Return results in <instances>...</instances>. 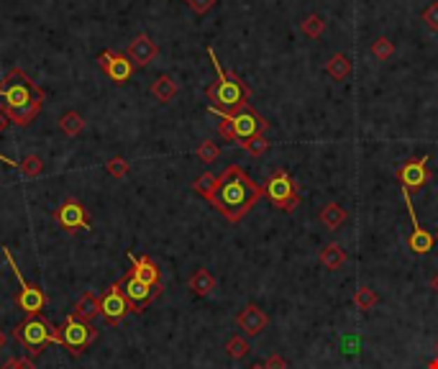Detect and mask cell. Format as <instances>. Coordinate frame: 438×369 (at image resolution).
Here are the masks:
<instances>
[{
	"instance_id": "4fadbf2b",
	"label": "cell",
	"mask_w": 438,
	"mask_h": 369,
	"mask_svg": "<svg viewBox=\"0 0 438 369\" xmlns=\"http://www.w3.org/2000/svg\"><path fill=\"white\" fill-rule=\"evenodd\" d=\"M97 64H100V69H103L116 85H126L128 80L134 77V69H136V64L128 60L126 54L113 52V49H105V52L97 54Z\"/></svg>"
},
{
	"instance_id": "4316f807",
	"label": "cell",
	"mask_w": 438,
	"mask_h": 369,
	"mask_svg": "<svg viewBox=\"0 0 438 369\" xmlns=\"http://www.w3.org/2000/svg\"><path fill=\"white\" fill-rule=\"evenodd\" d=\"M216 182H218V174L213 172H203L198 180L193 182V190L198 193L200 197H205L208 200L210 195H213V190H216Z\"/></svg>"
},
{
	"instance_id": "f1b7e54d",
	"label": "cell",
	"mask_w": 438,
	"mask_h": 369,
	"mask_svg": "<svg viewBox=\"0 0 438 369\" xmlns=\"http://www.w3.org/2000/svg\"><path fill=\"white\" fill-rule=\"evenodd\" d=\"M238 146H241L244 151H249L252 157H261V154H267L269 151V141L264 139V134L254 136V139H246V141H238Z\"/></svg>"
},
{
	"instance_id": "9c48e42d",
	"label": "cell",
	"mask_w": 438,
	"mask_h": 369,
	"mask_svg": "<svg viewBox=\"0 0 438 369\" xmlns=\"http://www.w3.org/2000/svg\"><path fill=\"white\" fill-rule=\"evenodd\" d=\"M54 223L67 234H77V231H90L93 228V216L85 208V203H80L77 197H64L60 208L54 211Z\"/></svg>"
},
{
	"instance_id": "ffe728a7",
	"label": "cell",
	"mask_w": 438,
	"mask_h": 369,
	"mask_svg": "<svg viewBox=\"0 0 438 369\" xmlns=\"http://www.w3.org/2000/svg\"><path fill=\"white\" fill-rule=\"evenodd\" d=\"M320 264L326 267V270H331V272H336V270H341L343 264L349 262V254L343 251L341 246L336 242H331V244H326V246L320 249Z\"/></svg>"
},
{
	"instance_id": "f6af8a7d",
	"label": "cell",
	"mask_w": 438,
	"mask_h": 369,
	"mask_svg": "<svg viewBox=\"0 0 438 369\" xmlns=\"http://www.w3.org/2000/svg\"><path fill=\"white\" fill-rule=\"evenodd\" d=\"M436 351H438V341H436Z\"/></svg>"
},
{
	"instance_id": "b9f144b4",
	"label": "cell",
	"mask_w": 438,
	"mask_h": 369,
	"mask_svg": "<svg viewBox=\"0 0 438 369\" xmlns=\"http://www.w3.org/2000/svg\"><path fill=\"white\" fill-rule=\"evenodd\" d=\"M431 287H433V293H436V295H438V274H436V277H433V279H431Z\"/></svg>"
},
{
	"instance_id": "5bb4252c",
	"label": "cell",
	"mask_w": 438,
	"mask_h": 369,
	"mask_svg": "<svg viewBox=\"0 0 438 369\" xmlns=\"http://www.w3.org/2000/svg\"><path fill=\"white\" fill-rule=\"evenodd\" d=\"M402 203H405V208H408V216H410V223H413V234L408 236V246L413 254H428L433 249V242H436V236L428 234L420 223H418V216H416V208H413V200H410V193L408 190H402Z\"/></svg>"
},
{
	"instance_id": "44dd1931",
	"label": "cell",
	"mask_w": 438,
	"mask_h": 369,
	"mask_svg": "<svg viewBox=\"0 0 438 369\" xmlns=\"http://www.w3.org/2000/svg\"><path fill=\"white\" fill-rule=\"evenodd\" d=\"M187 287H190V293L198 295V298H205V295H210L213 290H216V277L210 274L205 267H200V270L195 272L193 277L187 279Z\"/></svg>"
},
{
	"instance_id": "ee69618b",
	"label": "cell",
	"mask_w": 438,
	"mask_h": 369,
	"mask_svg": "<svg viewBox=\"0 0 438 369\" xmlns=\"http://www.w3.org/2000/svg\"><path fill=\"white\" fill-rule=\"evenodd\" d=\"M249 369H267V367H264V364H252Z\"/></svg>"
},
{
	"instance_id": "8992f818",
	"label": "cell",
	"mask_w": 438,
	"mask_h": 369,
	"mask_svg": "<svg viewBox=\"0 0 438 369\" xmlns=\"http://www.w3.org/2000/svg\"><path fill=\"white\" fill-rule=\"evenodd\" d=\"M97 339V328L93 323L77 321L74 316L64 318V323L57 328V344L67 349L72 356H82L93 347V341Z\"/></svg>"
},
{
	"instance_id": "1f68e13d",
	"label": "cell",
	"mask_w": 438,
	"mask_h": 369,
	"mask_svg": "<svg viewBox=\"0 0 438 369\" xmlns=\"http://www.w3.org/2000/svg\"><path fill=\"white\" fill-rule=\"evenodd\" d=\"M371 54H374L379 62H387L395 54V44L387 36H379L377 41H371Z\"/></svg>"
},
{
	"instance_id": "52a82bcc",
	"label": "cell",
	"mask_w": 438,
	"mask_h": 369,
	"mask_svg": "<svg viewBox=\"0 0 438 369\" xmlns=\"http://www.w3.org/2000/svg\"><path fill=\"white\" fill-rule=\"evenodd\" d=\"M264 197H269L272 205L285 213H292L297 205H300V193H297V185L292 182L287 169H277V172L264 182Z\"/></svg>"
},
{
	"instance_id": "ac0fdd59",
	"label": "cell",
	"mask_w": 438,
	"mask_h": 369,
	"mask_svg": "<svg viewBox=\"0 0 438 369\" xmlns=\"http://www.w3.org/2000/svg\"><path fill=\"white\" fill-rule=\"evenodd\" d=\"M69 316H74L77 321H85V323H90L93 318L100 316V298H97L95 293H82L80 295V300L74 302V308Z\"/></svg>"
},
{
	"instance_id": "cb8c5ba5",
	"label": "cell",
	"mask_w": 438,
	"mask_h": 369,
	"mask_svg": "<svg viewBox=\"0 0 438 369\" xmlns=\"http://www.w3.org/2000/svg\"><path fill=\"white\" fill-rule=\"evenodd\" d=\"M249 351H252L249 336H231V339L226 341V354H228L231 359H244V356H249Z\"/></svg>"
},
{
	"instance_id": "8fae6325",
	"label": "cell",
	"mask_w": 438,
	"mask_h": 369,
	"mask_svg": "<svg viewBox=\"0 0 438 369\" xmlns=\"http://www.w3.org/2000/svg\"><path fill=\"white\" fill-rule=\"evenodd\" d=\"M431 180H433V172H431V167H428V157L408 159L405 165L397 167V182H400V188L408 190V193H418V190L425 188Z\"/></svg>"
},
{
	"instance_id": "74e56055",
	"label": "cell",
	"mask_w": 438,
	"mask_h": 369,
	"mask_svg": "<svg viewBox=\"0 0 438 369\" xmlns=\"http://www.w3.org/2000/svg\"><path fill=\"white\" fill-rule=\"evenodd\" d=\"M264 367L267 369H287V362H285L282 354H272L267 362H264Z\"/></svg>"
},
{
	"instance_id": "d4e9b609",
	"label": "cell",
	"mask_w": 438,
	"mask_h": 369,
	"mask_svg": "<svg viewBox=\"0 0 438 369\" xmlns=\"http://www.w3.org/2000/svg\"><path fill=\"white\" fill-rule=\"evenodd\" d=\"M18 172H21L23 177H29V180L41 177V172H44V162H41L39 154H29V157H23L21 162H18Z\"/></svg>"
},
{
	"instance_id": "e0dca14e",
	"label": "cell",
	"mask_w": 438,
	"mask_h": 369,
	"mask_svg": "<svg viewBox=\"0 0 438 369\" xmlns=\"http://www.w3.org/2000/svg\"><path fill=\"white\" fill-rule=\"evenodd\" d=\"M156 54H159V49H156V44L151 41V36H146V34H139L126 49V57L134 62L136 67H146V64H151V62L156 60Z\"/></svg>"
},
{
	"instance_id": "ba28073f",
	"label": "cell",
	"mask_w": 438,
	"mask_h": 369,
	"mask_svg": "<svg viewBox=\"0 0 438 369\" xmlns=\"http://www.w3.org/2000/svg\"><path fill=\"white\" fill-rule=\"evenodd\" d=\"M210 113L223 116L228 118L231 126H233V134H236V141H246V139H254V136H261L269 128L267 118H261L252 106H244L236 113H226V111H218V108H210Z\"/></svg>"
},
{
	"instance_id": "836d02e7",
	"label": "cell",
	"mask_w": 438,
	"mask_h": 369,
	"mask_svg": "<svg viewBox=\"0 0 438 369\" xmlns=\"http://www.w3.org/2000/svg\"><path fill=\"white\" fill-rule=\"evenodd\" d=\"M0 369H36V364L31 356H13V359H6Z\"/></svg>"
},
{
	"instance_id": "e575fe53",
	"label": "cell",
	"mask_w": 438,
	"mask_h": 369,
	"mask_svg": "<svg viewBox=\"0 0 438 369\" xmlns=\"http://www.w3.org/2000/svg\"><path fill=\"white\" fill-rule=\"evenodd\" d=\"M423 21L431 31H438V0L436 3H431V6L423 11Z\"/></svg>"
},
{
	"instance_id": "7bdbcfd3",
	"label": "cell",
	"mask_w": 438,
	"mask_h": 369,
	"mask_svg": "<svg viewBox=\"0 0 438 369\" xmlns=\"http://www.w3.org/2000/svg\"><path fill=\"white\" fill-rule=\"evenodd\" d=\"M428 369H438V359H433V362H428Z\"/></svg>"
},
{
	"instance_id": "7a4b0ae2",
	"label": "cell",
	"mask_w": 438,
	"mask_h": 369,
	"mask_svg": "<svg viewBox=\"0 0 438 369\" xmlns=\"http://www.w3.org/2000/svg\"><path fill=\"white\" fill-rule=\"evenodd\" d=\"M46 92L21 67L8 69L0 80V111L15 126H31L41 113Z\"/></svg>"
},
{
	"instance_id": "bcb514c9",
	"label": "cell",
	"mask_w": 438,
	"mask_h": 369,
	"mask_svg": "<svg viewBox=\"0 0 438 369\" xmlns=\"http://www.w3.org/2000/svg\"><path fill=\"white\" fill-rule=\"evenodd\" d=\"M436 239H438V234H436Z\"/></svg>"
},
{
	"instance_id": "ab89813d",
	"label": "cell",
	"mask_w": 438,
	"mask_h": 369,
	"mask_svg": "<svg viewBox=\"0 0 438 369\" xmlns=\"http://www.w3.org/2000/svg\"><path fill=\"white\" fill-rule=\"evenodd\" d=\"M0 162H3V165H8V167H18V162H13V159H8L6 154H0Z\"/></svg>"
},
{
	"instance_id": "60d3db41",
	"label": "cell",
	"mask_w": 438,
	"mask_h": 369,
	"mask_svg": "<svg viewBox=\"0 0 438 369\" xmlns=\"http://www.w3.org/2000/svg\"><path fill=\"white\" fill-rule=\"evenodd\" d=\"M6 344H8V336H6V331H3V328H0V351H3V349H6Z\"/></svg>"
},
{
	"instance_id": "4dcf8cb0",
	"label": "cell",
	"mask_w": 438,
	"mask_h": 369,
	"mask_svg": "<svg viewBox=\"0 0 438 369\" xmlns=\"http://www.w3.org/2000/svg\"><path fill=\"white\" fill-rule=\"evenodd\" d=\"M195 154H198V159H200V162H205V165H213V162H216L218 157H221V146H218L216 141H203L200 146H198V151H195Z\"/></svg>"
},
{
	"instance_id": "9a60e30c",
	"label": "cell",
	"mask_w": 438,
	"mask_h": 369,
	"mask_svg": "<svg viewBox=\"0 0 438 369\" xmlns=\"http://www.w3.org/2000/svg\"><path fill=\"white\" fill-rule=\"evenodd\" d=\"M128 262H131V270H128L131 277H136L139 282H144L149 287H162V272H159V267H156V262L151 256L128 254Z\"/></svg>"
},
{
	"instance_id": "484cf974",
	"label": "cell",
	"mask_w": 438,
	"mask_h": 369,
	"mask_svg": "<svg viewBox=\"0 0 438 369\" xmlns=\"http://www.w3.org/2000/svg\"><path fill=\"white\" fill-rule=\"evenodd\" d=\"M60 128L67 136H80L82 128H85V118H82L80 113H74V111H67V113L60 118Z\"/></svg>"
},
{
	"instance_id": "7402d4cb",
	"label": "cell",
	"mask_w": 438,
	"mask_h": 369,
	"mask_svg": "<svg viewBox=\"0 0 438 369\" xmlns=\"http://www.w3.org/2000/svg\"><path fill=\"white\" fill-rule=\"evenodd\" d=\"M151 95H154L159 103H170L174 95H177V83H174V77L170 75H159L151 83Z\"/></svg>"
},
{
	"instance_id": "8d00e7d4",
	"label": "cell",
	"mask_w": 438,
	"mask_h": 369,
	"mask_svg": "<svg viewBox=\"0 0 438 369\" xmlns=\"http://www.w3.org/2000/svg\"><path fill=\"white\" fill-rule=\"evenodd\" d=\"M221 118V126H218V131H221V136L226 139V141H236V134H233V126H231L228 118H223V116H218Z\"/></svg>"
},
{
	"instance_id": "d590c367",
	"label": "cell",
	"mask_w": 438,
	"mask_h": 369,
	"mask_svg": "<svg viewBox=\"0 0 438 369\" xmlns=\"http://www.w3.org/2000/svg\"><path fill=\"white\" fill-rule=\"evenodd\" d=\"M187 6L193 8L198 15H205L210 11V8L216 6V0H187Z\"/></svg>"
},
{
	"instance_id": "277c9868",
	"label": "cell",
	"mask_w": 438,
	"mask_h": 369,
	"mask_svg": "<svg viewBox=\"0 0 438 369\" xmlns=\"http://www.w3.org/2000/svg\"><path fill=\"white\" fill-rule=\"evenodd\" d=\"M13 339L15 344L26 351V356H41L44 349L49 344H57V328L52 326L49 318H44L41 313L39 316H26L21 323H15L13 328Z\"/></svg>"
},
{
	"instance_id": "f35d334b",
	"label": "cell",
	"mask_w": 438,
	"mask_h": 369,
	"mask_svg": "<svg viewBox=\"0 0 438 369\" xmlns=\"http://www.w3.org/2000/svg\"><path fill=\"white\" fill-rule=\"evenodd\" d=\"M11 126V121H8V116L0 111V134H6V128Z\"/></svg>"
},
{
	"instance_id": "f546056e",
	"label": "cell",
	"mask_w": 438,
	"mask_h": 369,
	"mask_svg": "<svg viewBox=\"0 0 438 369\" xmlns=\"http://www.w3.org/2000/svg\"><path fill=\"white\" fill-rule=\"evenodd\" d=\"M323 31H326V21H323L320 15H308L303 21V34L308 39H320Z\"/></svg>"
},
{
	"instance_id": "7c38bea8",
	"label": "cell",
	"mask_w": 438,
	"mask_h": 369,
	"mask_svg": "<svg viewBox=\"0 0 438 369\" xmlns=\"http://www.w3.org/2000/svg\"><path fill=\"white\" fill-rule=\"evenodd\" d=\"M121 282H123V293H126L128 298V305H131V313H144V310L151 305V302L162 295L164 285L162 287H149L144 285V282H139L136 277H131V274H123L121 277Z\"/></svg>"
},
{
	"instance_id": "83f0119b",
	"label": "cell",
	"mask_w": 438,
	"mask_h": 369,
	"mask_svg": "<svg viewBox=\"0 0 438 369\" xmlns=\"http://www.w3.org/2000/svg\"><path fill=\"white\" fill-rule=\"evenodd\" d=\"M379 302V295L371 290V287H359L357 293H354V305H357L359 310H371L374 305Z\"/></svg>"
},
{
	"instance_id": "3957f363",
	"label": "cell",
	"mask_w": 438,
	"mask_h": 369,
	"mask_svg": "<svg viewBox=\"0 0 438 369\" xmlns=\"http://www.w3.org/2000/svg\"><path fill=\"white\" fill-rule=\"evenodd\" d=\"M208 57L213 62V69H216L218 80L210 85L205 95L210 100V108H218V111H226V113H236L241 111L244 106H249V98H252V90H249V85L236 75V72H226L221 67V62H218L216 52H213V46L208 49Z\"/></svg>"
},
{
	"instance_id": "2e32d148",
	"label": "cell",
	"mask_w": 438,
	"mask_h": 369,
	"mask_svg": "<svg viewBox=\"0 0 438 369\" xmlns=\"http://www.w3.org/2000/svg\"><path fill=\"white\" fill-rule=\"evenodd\" d=\"M267 323H269L267 313H264L259 305H254V302H249V305L236 316V326L246 336H259V333L267 328Z\"/></svg>"
},
{
	"instance_id": "30bf717a",
	"label": "cell",
	"mask_w": 438,
	"mask_h": 369,
	"mask_svg": "<svg viewBox=\"0 0 438 369\" xmlns=\"http://www.w3.org/2000/svg\"><path fill=\"white\" fill-rule=\"evenodd\" d=\"M131 313L128 298L123 293V282L116 279L103 295H100V316L108 326H121L126 321V316Z\"/></svg>"
},
{
	"instance_id": "d6986e66",
	"label": "cell",
	"mask_w": 438,
	"mask_h": 369,
	"mask_svg": "<svg viewBox=\"0 0 438 369\" xmlns=\"http://www.w3.org/2000/svg\"><path fill=\"white\" fill-rule=\"evenodd\" d=\"M318 218L328 231H336V228H341L343 223L349 221V213H346V208L338 203H326L323 208H320Z\"/></svg>"
},
{
	"instance_id": "5b68a950",
	"label": "cell",
	"mask_w": 438,
	"mask_h": 369,
	"mask_svg": "<svg viewBox=\"0 0 438 369\" xmlns=\"http://www.w3.org/2000/svg\"><path fill=\"white\" fill-rule=\"evenodd\" d=\"M3 256H6V262L11 264V270H13L15 279H18V293H15V298H13L15 308H21L26 316H39V313H41V310L49 305V295H46L39 285H34V282H29V279L23 277L8 246H3Z\"/></svg>"
},
{
	"instance_id": "6da1fadb",
	"label": "cell",
	"mask_w": 438,
	"mask_h": 369,
	"mask_svg": "<svg viewBox=\"0 0 438 369\" xmlns=\"http://www.w3.org/2000/svg\"><path fill=\"white\" fill-rule=\"evenodd\" d=\"M261 197H264V185H256L241 167L231 165L223 169V174H218L216 190L208 197V203L228 223H241L246 213L252 211Z\"/></svg>"
},
{
	"instance_id": "d6a6232c",
	"label": "cell",
	"mask_w": 438,
	"mask_h": 369,
	"mask_svg": "<svg viewBox=\"0 0 438 369\" xmlns=\"http://www.w3.org/2000/svg\"><path fill=\"white\" fill-rule=\"evenodd\" d=\"M128 169H131V167H128V162L123 157H113V159H108V162H105V172L111 174V177H116V180L126 177Z\"/></svg>"
},
{
	"instance_id": "603a6c76",
	"label": "cell",
	"mask_w": 438,
	"mask_h": 369,
	"mask_svg": "<svg viewBox=\"0 0 438 369\" xmlns=\"http://www.w3.org/2000/svg\"><path fill=\"white\" fill-rule=\"evenodd\" d=\"M326 72L328 77H334L336 83H341V80H346V77L351 75V62L346 54H334L331 60L326 62Z\"/></svg>"
}]
</instances>
